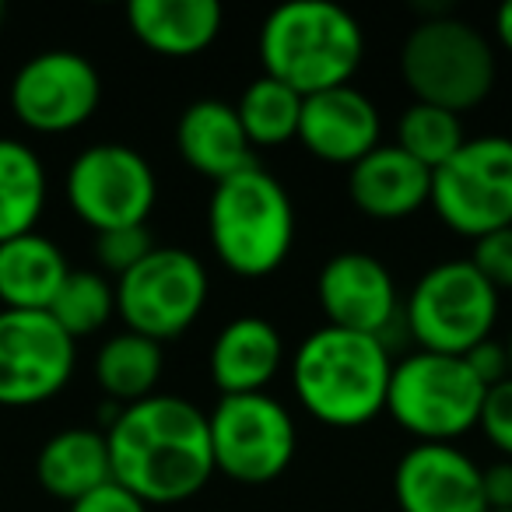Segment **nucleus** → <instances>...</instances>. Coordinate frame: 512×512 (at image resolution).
<instances>
[{
  "instance_id": "4",
  "label": "nucleus",
  "mask_w": 512,
  "mask_h": 512,
  "mask_svg": "<svg viewBox=\"0 0 512 512\" xmlns=\"http://www.w3.org/2000/svg\"><path fill=\"white\" fill-rule=\"evenodd\" d=\"M207 235L221 264L239 278H271L295 246V204L267 169L214 183L207 200Z\"/></svg>"
},
{
  "instance_id": "5",
  "label": "nucleus",
  "mask_w": 512,
  "mask_h": 512,
  "mask_svg": "<svg viewBox=\"0 0 512 512\" xmlns=\"http://www.w3.org/2000/svg\"><path fill=\"white\" fill-rule=\"evenodd\" d=\"M400 78L414 102L467 113L491 95L498 78L495 46L456 15L421 18L400 46Z\"/></svg>"
},
{
  "instance_id": "25",
  "label": "nucleus",
  "mask_w": 512,
  "mask_h": 512,
  "mask_svg": "<svg viewBox=\"0 0 512 512\" xmlns=\"http://www.w3.org/2000/svg\"><path fill=\"white\" fill-rule=\"evenodd\" d=\"M235 113L246 130L249 144L256 148H281L299 134V116H302V95H295L288 85L260 74L249 81L242 99L235 102Z\"/></svg>"
},
{
  "instance_id": "9",
  "label": "nucleus",
  "mask_w": 512,
  "mask_h": 512,
  "mask_svg": "<svg viewBox=\"0 0 512 512\" xmlns=\"http://www.w3.org/2000/svg\"><path fill=\"white\" fill-rule=\"evenodd\" d=\"M439 221L463 239H481L512 225V137H467L446 165L432 172Z\"/></svg>"
},
{
  "instance_id": "6",
  "label": "nucleus",
  "mask_w": 512,
  "mask_h": 512,
  "mask_svg": "<svg viewBox=\"0 0 512 512\" xmlns=\"http://www.w3.org/2000/svg\"><path fill=\"white\" fill-rule=\"evenodd\" d=\"M484 393L463 358L414 351L393 362L386 414L418 442H456L477 428Z\"/></svg>"
},
{
  "instance_id": "18",
  "label": "nucleus",
  "mask_w": 512,
  "mask_h": 512,
  "mask_svg": "<svg viewBox=\"0 0 512 512\" xmlns=\"http://www.w3.org/2000/svg\"><path fill=\"white\" fill-rule=\"evenodd\" d=\"M285 365L281 330L264 316H235L218 330L207 355L211 383L221 397L235 393H264Z\"/></svg>"
},
{
  "instance_id": "31",
  "label": "nucleus",
  "mask_w": 512,
  "mask_h": 512,
  "mask_svg": "<svg viewBox=\"0 0 512 512\" xmlns=\"http://www.w3.org/2000/svg\"><path fill=\"white\" fill-rule=\"evenodd\" d=\"M463 362L470 365V372H474L477 383H481L484 390H491V386H498L502 379H509V358H505V344L495 341V337L474 344V348L463 355Z\"/></svg>"
},
{
  "instance_id": "14",
  "label": "nucleus",
  "mask_w": 512,
  "mask_h": 512,
  "mask_svg": "<svg viewBox=\"0 0 512 512\" xmlns=\"http://www.w3.org/2000/svg\"><path fill=\"white\" fill-rule=\"evenodd\" d=\"M316 302H320L327 327L355 330V334L383 337L397 320L400 299L397 281L383 260L362 249L334 253L316 274Z\"/></svg>"
},
{
  "instance_id": "36",
  "label": "nucleus",
  "mask_w": 512,
  "mask_h": 512,
  "mask_svg": "<svg viewBox=\"0 0 512 512\" xmlns=\"http://www.w3.org/2000/svg\"><path fill=\"white\" fill-rule=\"evenodd\" d=\"M0 22H4V4H0Z\"/></svg>"
},
{
  "instance_id": "3",
  "label": "nucleus",
  "mask_w": 512,
  "mask_h": 512,
  "mask_svg": "<svg viewBox=\"0 0 512 512\" xmlns=\"http://www.w3.org/2000/svg\"><path fill=\"white\" fill-rule=\"evenodd\" d=\"M264 74L295 95H316L351 85L365 57V32L358 18L330 0H292L260 25Z\"/></svg>"
},
{
  "instance_id": "7",
  "label": "nucleus",
  "mask_w": 512,
  "mask_h": 512,
  "mask_svg": "<svg viewBox=\"0 0 512 512\" xmlns=\"http://www.w3.org/2000/svg\"><path fill=\"white\" fill-rule=\"evenodd\" d=\"M498 323V292L470 260H442L414 281L404 306V327L418 351L463 358L488 341Z\"/></svg>"
},
{
  "instance_id": "30",
  "label": "nucleus",
  "mask_w": 512,
  "mask_h": 512,
  "mask_svg": "<svg viewBox=\"0 0 512 512\" xmlns=\"http://www.w3.org/2000/svg\"><path fill=\"white\" fill-rule=\"evenodd\" d=\"M477 428H481L484 439H488L505 460H512V379H502V383L484 393Z\"/></svg>"
},
{
  "instance_id": "1",
  "label": "nucleus",
  "mask_w": 512,
  "mask_h": 512,
  "mask_svg": "<svg viewBox=\"0 0 512 512\" xmlns=\"http://www.w3.org/2000/svg\"><path fill=\"white\" fill-rule=\"evenodd\" d=\"M109 470L144 505H176L214 477L207 414L172 393L120 407L106 428Z\"/></svg>"
},
{
  "instance_id": "21",
  "label": "nucleus",
  "mask_w": 512,
  "mask_h": 512,
  "mask_svg": "<svg viewBox=\"0 0 512 512\" xmlns=\"http://www.w3.org/2000/svg\"><path fill=\"white\" fill-rule=\"evenodd\" d=\"M64 249L39 232L0 242V306L46 313L67 281Z\"/></svg>"
},
{
  "instance_id": "19",
  "label": "nucleus",
  "mask_w": 512,
  "mask_h": 512,
  "mask_svg": "<svg viewBox=\"0 0 512 512\" xmlns=\"http://www.w3.org/2000/svg\"><path fill=\"white\" fill-rule=\"evenodd\" d=\"M348 197L376 221L411 218L432 197V172L397 144H379L348 169Z\"/></svg>"
},
{
  "instance_id": "10",
  "label": "nucleus",
  "mask_w": 512,
  "mask_h": 512,
  "mask_svg": "<svg viewBox=\"0 0 512 512\" xmlns=\"http://www.w3.org/2000/svg\"><path fill=\"white\" fill-rule=\"evenodd\" d=\"M214 474L239 484H271L292 467L299 432L281 400L271 393L221 397L207 414Z\"/></svg>"
},
{
  "instance_id": "20",
  "label": "nucleus",
  "mask_w": 512,
  "mask_h": 512,
  "mask_svg": "<svg viewBox=\"0 0 512 512\" xmlns=\"http://www.w3.org/2000/svg\"><path fill=\"white\" fill-rule=\"evenodd\" d=\"M225 11L218 0H130L127 25L151 53L197 57L218 39Z\"/></svg>"
},
{
  "instance_id": "24",
  "label": "nucleus",
  "mask_w": 512,
  "mask_h": 512,
  "mask_svg": "<svg viewBox=\"0 0 512 512\" xmlns=\"http://www.w3.org/2000/svg\"><path fill=\"white\" fill-rule=\"evenodd\" d=\"M162 369V344L148 341L141 334H130V330L113 334L99 348V355H95V383L120 407H130L137 400L151 397L158 390Z\"/></svg>"
},
{
  "instance_id": "13",
  "label": "nucleus",
  "mask_w": 512,
  "mask_h": 512,
  "mask_svg": "<svg viewBox=\"0 0 512 512\" xmlns=\"http://www.w3.org/2000/svg\"><path fill=\"white\" fill-rule=\"evenodd\" d=\"M78 341L50 313L0 309V407H36L53 400L74 376Z\"/></svg>"
},
{
  "instance_id": "28",
  "label": "nucleus",
  "mask_w": 512,
  "mask_h": 512,
  "mask_svg": "<svg viewBox=\"0 0 512 512\" xmlns=\"http://www.w3.org/2000/svg\"><path fill=\"white\" fill-rule=\"evenodd\" d=\"M151 249H155V239H151V232L144 225L113 228V232L95 235V256H99L102 271L116 274V278L134 271Z\"/></svg>"
},
{
  "instance_id": "2",
  "label": "nucleus",
  "mask_w": 512,
  "mask_h": 512,
  "mask_svg": "<svg viewBox=\"0 0 512 512\" xmlns=\"http://www.w3.org/2000/svg\"><path fill=\"white\" fill-rule=\"evenodd\" d=\"M393 358L383 337L341 327H316L292 358V386L299 404L320 425L362 428L386 411Z\"/></svg>"
},
{
  "instance_id": "22",
  "label": "nucleus",
  "mask_w": 512,
  "mask_h": 512,
  "mask_svg": "<svg viewBox=\"0 0 512 512\" xmlns=\"http://www.w3.org/2000/svg\"><path fill=\"white\" fill-rule=\"evenodd\" d=\"M36 477L43 491H50L60 502H78L88 491L113 481L109 470L106 432L95 428H64L53 439L43 442L36 456Z\"/></svg>"
},
{
  "instance_id": "27",
  "label": "nucleus",
  "mask_w": 512,
  "mask_h": 512,
  "mask_svg": "<svg viewBox=\"0 0 512 512\" xmlns=\"http://www.w3.org/2000/svg\"><path fill=\"white\" fill-rule=\"evenodd\" d=\"M463 141L467 134H463L460 116L428 106V102H411L397 120V148L418 165H425L428 172L446 165L463 148Z\"/></svg>"
},
{
  "instance_id": "17",
  "label": "nucleus",
  "mask_w": 512,
  "mask_h": 512,
  "mask_svg": "<svg viewBox=\"0 0 512 512\" xmlns=\"http://www.w3.org/2000/svg\"><path fill=\"white\" fill-rule=\"evenodd\" d=\"M176 151L197 176L221 183L228 176L253 169L256 151L239 123L232 102L197 99L179 113Z\"/></svg>"
},
{
  "instance_id": "37",
  "label": "nucleus",
  "mask_w": 512,
  "mask_h": 512,
  "mask_svg": "<svg viewBox=\"0 0 512 512\" xmlns=\"http://www.w3.org/2000/svg\"><path fill=\"white\" fill-rule=\"evenodd\" d=\"M505 512H512V509H505Z\"/></svg>"
},
{
  "instance_id": "33",
  "label": "nucleus",
  "mask_w": 512,
  "mask_h": 512,
  "mask_svg": "<svg viewBox=\"0 0 512 512\" xmlns=\"http://www.w3.org/2000/svg\"><path fill=\"white\" fill-rule=\"evenodd\" d=\"M481 488L488 512L512 509V460H498L491 467H481Z\"/></svg>"
},
{
  "instance_id": "32",
  "label": "nucleus",
  "mask_w": 512,
  "mask_h": 512,
  "mask_svg": "<svg viewBox=\"0 0 512 512\" xmlns=\"http://www.w3.org/2000/svg\"><path fill=\"white\" fill-rule=\"evenodd\" d=\"M67 512H148V505H144L137 495H130L123 484L106 481L102 488L88 491L85 498L67 505Z\"/></svg>"
},
{
  "instance_id": "29",
  "label": "nucleus",
  "mask_w": 512,
  "mask_h": 512,
  "mask_svg": "<svg viewBox=\"0 0 512 512\" xmlns=\"http://www.w3.org/2000/svg\"><path fill=\"white\" fill-rule=\"evenodd\" d=\"M470 264H474V271L481 274L498 295L512 292V225L474 239Z\"/></svg>"
},
{
  "instance_id": "16",
  "label": "nucleus",
  "mask_w": 512,
  "mask_h": 512,
  "mask_svg": "<svg viewBox=\"0 0 512 512\" xmlns=\"http://www.w3.org/2000/svg\"><path fill=\"white\" fill-rule=\"evenodd\" d=\"M383 120L362 88L341 85L302 99L299 141L313 158L330 165H355L372 148H379Z\"/></svg>"
},
{
  "instance_id": "8",
  "label": "nucleus",
  "mask_w": 512,
  "mask_h": 512,
  "mask_svg": "<svg viewBox=\"0 0 512 512\" xmlns=\"http://www.w3.org/2000/svg\"><path fill=\"white\" fill-rule=\"evenodd\" d=\"M113 288L123 327L155 344L183 337L211 295L200 256L183 246H155L134 271L116 278Z\"/></svg>"
},
{
  "instance_id": "26",
  "label": "nucleus",
  "mask_w": 512,
  "mask_h": 512,
  "mask_svg": "<svg viewBox=\"0 0 512 512\" xmlns=\"http://www.w3.org/2000/svg\"><path fill=\"white\" fill-rule=\"evenodd\" d=\"M46 313L71 341H81V337L99 334L113 320L116 288L102 271H71Z\"/></svg>"
},
{
  "instance_id": "11",
  "label": "nucleus",
  "mask_w": 512,
  "mask_h": 512,
  "mask_svg": "<svg viewBox=\"0 0 512 512\" xmlns=\"http://www.w3.org/2000/svg\"><path fill=\"white\" fill-rule=\"evenodd\" d=\"M64 193L71 211L99 235L144 225L155 211L158 179L141 151L127 144H92L71 162Z\"/></svg>"
},
{
  "instance_id": "35",
  "label": "nucleus",
  "mask_w": 512,
  "mask_h": 512,
  "mask_svg": "<svg viewBox=\"0 0 512 512\" xmlns=\"http://www.w3.org/2000/svg\"><path fill=\"white\" fill-rule=\"evenodd\" d=\"M505 358H509V379H512V330H509V337H505Z\"/></svg>"
},
{
  "instance_id": "15",
  "label": "nucleus",
  "mask_w": 512,
  "mask_h": 512,
  "mask_svg": "<svg viewBox=\"0 0 512 512\" xmlns=\"http://www.w3.org/2000/svg\"><path fill=\"white\" fill-rule=\"evenodd\" d=\"M400 512H488L481 467L453 442H414L393 467Z\"/></svg>"
},
{
  "instance_id": "12",
  "label": "nucleus",
  "mask_w": 512,
  "mask_h": 512,
  "mask_svg": "<svg viewBox=\"0 0 512 512\" xmlns=\"http://www.w3.org/2000/svg\"><path fill=\"white\" fill-rule=\"evenodd\" d=\"M11 113L36 134H71L85 127L102 102V78L78 50H43L11 78Z\"/></svg>"
},
{
  "instance_id": "34",
  "label": "nucleus",
  "mask_w": 512,
  "mask_h": 512,
  "mask_svg": "<svg viewBox=\"0 0 512 512\" xmlns=\"http://www.w3.org/2000/svg\"><path fill=\"white\" fill-rule=\"evenodd\" d=\"M495 36L502 43V50L512 57V0H505L502 8L495 11Z\"/></svg>"
},
{
  "instance_id": "23",
  "label": "nucleus",
  "mask_w": 512,
  "mask_h": 512,
  "mask_svg": "<svg viewBox=\"0 0 512 512\" xmlns=\"http://www.w3.org/2000/svg\"><path fill=\"white\" fill-rule=\"evenodd\" d=\"M46 165L25 141L0 137V242L36 232L46 211Z\"/></svg>"
}]
</instances>
